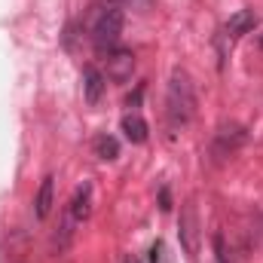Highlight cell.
<instances>
[{"instance_id": "cell-12", "label": "cell", "mask_w": 263, "mask_h": 263, "mask_svg": "<svg viewBox=\"0 0 263 263\" xmlns=\"http://www.w3.org/2000/svg\"><path fill=\"white\" fill-rule=\"evenodd\" d=\"M159 205H162V211H168V208H172V199H168V187H162V190H159Z\"/></svg>"}, {"instance_id": "cell-13", "label": "cell", "mask_w": 263, "mask_h": 263, "mask_svg": "<svg viewBox=\"0 0 263 263\" xmlns=\"http://www.w3.org/2000/svg\"><path fill=\"white\" fill-rule=\"evenodd\" d=\"M123 263H138V260H135V257H132V254H129V257H126V260H123Z\"/></svg>"}, {"instance_id": "cell-7", "label": "cell", "mask_w": 263, "mask_h": 263, "mask_svg": "<svg viewBox=\"0 0 263 263\" xmlns=\"http://www.w3.org/2000/svg\"><path fill=\"white\" fill-rule=\"evenodd\" d=\"M52 205H55V178L46 175L43 184H40V190H37V199H34V211H37V217H40V220L49 217Z\"/></svg>"}, {"instance_id": "cell-1", "label": "cell", "mask_w": 263, "mask_h": 263, "mask_svg": "<svg viewBox=\"0 0 263 263\" xmlns=\"http://www.w3.org/2000/svg\"><path fill=\"white\" fill-rule=\"evenodd\" d=\"M123 25H126V15L120 6L114 3H98L89 9L86 15V31H89V40L98 52L104 49H114L120 43V34H123Z\"/></svg>"}, {"instance_id": "cell-4", "label": "cell", "mask_w": 263, "mask_h": 263, "mask_svg": "<svg viewBox=\"0 0 263 263\" xmlns=\"http://www.w3.org/2000/svg\"><path fill=\"white\" fill-rule=\"evenodd\" d=\"M89 211H92V184L83 181V184L73 190V196H70L67 217H70L73 223H83V220H89Z\"/></svg>"}, {"instance_id": "cell-9", "label": "cell", "mask_w": 263, "mask_h": 263, "mask_svg": "<svg viewBox=\"0 0 263 263\" xmlns=\"http://www.w3.org/2000/svg\"><path fill=\"white\" fill-rule=\"evenodd\" d=\"M123 132H126V138H129L132 144H144L150 129H147L144 117H138V114H126V117H123Z\"/></svg>"}, {"instance_id": "cell-8", "label": "cell", "mask_w": 263, "mask_h": 263, "mask_svg": "<svg viewBox=\"0 0 263 263\" xmlns=\"http://www.w3.org/2000/svg\"><path fill=\"white\" fill-rule=\"evenodd\" d=\"M181 239H184V251L196 257V214L190 205L184 208V217H181Z\"/></svg>"}, {"instance_id": "cell-6", "label": "cell", "mask_w": 263, "mask_h": 263, "mask_svg": "<svg viewBox=\"0 0 263 263\" xmlns=\"http://www.w3.org/2000/svg\"><path fill=\"white\" fill-rule=\"evenodd\" d=\"M257 25H260V18H257L254 9H239L236 15H230L223 31H227V37H242V34H251Z\"/></svg>"}, {"instance_id": "cell-11", "label": "cell", "mask_w": 263, "mask_h": 263, "mask_svg": "<svg viewBox=\"0 0 263 263\" xmlns=\"http://www.w3.org/2000/svg\"><path fill=\"white\" fill-rule=\"evenodd\" d=\"M107 3H114L120 9H138V12H144V9L153 6V0H107Z\"/></svg>"}, {"instance_id": "cell-2", "label": "cell", "mask_w": 263, "mask_h": 263, "mask_svg": "<svg viewBox=\"0 0 263 263\" xmlns=\"http://www.w3.org/2000/svg\"><path fill=\"white\" fill-rule=\"evenodd\" d=\"M196 114V92H193V80L184 73V70H175L172 73V83H168V95H165V117H168V126L172 129H181L193 120Z\"/></svg>"}, {"instance_id": "cell-14", "label": "cell", "mask_w": 263, "mask_h": 263, "mask_svg": "<svg viewBox=\"0 0 263 263\" xmlns=\"http://www.w3.org/2000/svg\"><path fill=\"white\" fill-rule=\"evenodd\" d=\"M260 46H263V34H260Z\"/></svg>"}, {"instance_id": "cell-5", "label": "cell", "mask_w": 263, "mask_h": 263, "mask_svg": "<svg viewBox=\"0 0 263 263\" xmlns=\"http://www.w3.org/2000/svg\"><path fill=\"white\" fill-rule=\"evenodd\" d=\"M104 86H107V80L98 67L95 65L83 67V98H86V104H98L101 95H104Z\"/></svg>"}, {"instance_id": "cell-10", "label": "cell", "mask_w": 263, "mask_h": 263, "mask_svg": "<svg viewBox=\"0 0 263 263\" xmlns=\"http://www.w3.org/2000/svg\"><path fill=\"white\" fill-rule=\"evenodd\" d=\"M95 156L98 159H104V162H114L117 156H120V141L114 138V135H98L95 138Z\"/></svg>"}, {"instance_id": "cell-3", "label": "cell", "mask_w": 263, "mask_h": 263, "mask_svg": "<svg viewBox=\"0 0 263 263\" xmlns=\"http://www.w3.org/2000/svg\"><path fill=\"white\" fill-rule=\"evenodd\" d=\"M101 67H104L107 80L126 83V80H132V73H135V52L132 49H120V46L104 49L101 52Z\"/></svg>"}]
</instances>
